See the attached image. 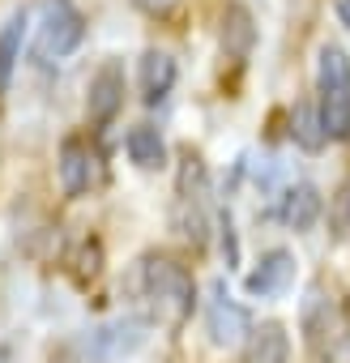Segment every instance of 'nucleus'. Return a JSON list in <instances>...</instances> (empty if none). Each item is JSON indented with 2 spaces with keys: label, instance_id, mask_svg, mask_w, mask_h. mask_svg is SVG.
Here are the masks:
<instances>
[{
  "label": "nucleus",
  "instance_id": "nucleus-4",
  "mask_svg": "<svg viewBox=\"0 0 350 363\" xmlns=\"http://www.w3.org/2000/svg\"><path fill=\"white\" fill-rule=\"evenodd\" d=\"M86 39V18L77 13L73 0H43V18H39V56H69Z\"/></svg>",
  "mask_w": 350,
  "mask_h": 363
},
{
  "label": "nucleus",
  "instance_id": "nucleus-6",
  "mask_svg": "<svg viewBox=\"0 0 350 363\" xmlns=\"http://www.w3.org/2000/svg\"><path fill=\"white\" fill-rule=\"evenodd\" d=\"M98 171H103V154L86 137H69L60 145V189H64V197H86L98 184Z\"/></svg>",
  "mask_w": 350,
  "mask_h": 363
},
{
  "label": "nucleus",
  "instance_id": "nucleus-17",
  "mask_svg": "<svg viewBox=\"0 0 350 363\" xmlns=\"http://www.w3.org/2000/svg\"><path fill=\"white\" fill-rule=\"evenodd\" d=\"M316 90H350V60H346L341 48H320Z\"/></svg>",
  "mask_w": 350,
  "mask_h": 363
},
{
  "label": "nucleus",
  "instance_id": "nucleus-16",
  "mask_svg": "<svg viewBox=\"0 0 350 363\" xmlns=\"http://www.w3.org/2000/svg\"><path fill=\"white\" fill-rule=\"evenodd\" d=\"M290 137H295L299 150H320V145L329 141L316 103H295V111H290Z\"/></svg>",
  "mask_w": 350,
  "mask_h": 363
},
{
  "label": "nucleus",
  "instance_id": "nucleus-1",
  "mask_svg": "<svg viewBox=\"0 0 350 363\" xmlns=\"http://www.w3.org/2000/svg\"><path fill=\"white\" fill-rule=\"evenodd\" d=\"M137 291L145 295L149 312L162 320V325H184L197 308V282L193 274L180 265V261H171V257H141L137 261Z\"/></svg>",
  "mask_w": 350,
  "mask_h": 363
},
{
  "label": "nucleus",
  "instance_id": "nucleus-11",
  "mask_svg": "<svg viewBox=\"0 0 350 363\" xmlns=\"http://www.w3.org/2000/svg\"><path fill=\"white\" fill-rule=\"evenodd\" d=\"M175 77H180V69H175V60L166 52H145L141 65H137V86H141V99L145 103H162L171 94Z\"/></svg>",
  "mask_w": 350,
  "mask_h": 363
},
{
  "label": "nucleus",
  "instance_id": "nucleus-9",
  "mask_svg": "<svg viewBox=\"0 0 350 363\" xmlns=\"http://www.w3.org/2000/svg\"><path fill=\"white\" fill-rule=\"evenodd\" d=\"M239 363H290V333L278 320L252 325V333L244 337V359Z\"/></svg>",
  "mask_w": 350,
  "mask_h": 363
},
{
  "label": "nucleus",
  "instance_id": "nucleus-15",
  "mask_svg": "<svg viewBox=\"0 0 350 363\" xmlns=\"http://www.w3.org/2000/svg\"><path fill=\"white\" fill-rule=\"evenodd\" d=\"M252 43H256L252 13H248L244 5H227V13H222V48H227L231 56H248Z\"/></svg>",
  "mask_w": 350,
  "mask_h": 363
},
{
  "label": "nucleus",
  "instance_id": "nucleus-2",
  "mask_svg": "<svg viewBox=\"0 0 350 363\" xmlns=\"http://www.w3.org/2000/svg\"><path fill=\"white\" fill-rule=\"evenodd\" d=\"M303 342L320 363H350V308L320 286L303 299Z\"/></svg>",
  "mask_w": 350,
  "mask_h": 363
},
{
  "label": "nucleus",
  "instance_id": "nucleus-8",
  "mask_svg": "<svg viewBox=\"0 0 350 363\" xmlns=\"http://www.w3.org/2000/svg\"><path fill=\"white\" fill-rule=\"evenodd\" d=\"M290 282H295V257H290L286 248H269V252L256 261V269L244 278L248 295H256V299H273V295H282Z\"/></svg>",
  "mask_w": 350,
  "mask_h": 363
},
{
  "label": "nucleus",
  "instance_id": "nucleus-14",
  "mask_svg": "<svg viewBox=\"0 0 350 363\" xmlns=\"http://www.w3.org/2000/svg\"><path fill=\"white\" fill-rule=\"evenodd\" d=\"M22 39H26V13H13L5 26H0V94L9 90L13 69L22 60Z\"/></svg>",
  "mask_w": 350,
  "mask_h": 363
},
{
  "label": "nucleus",
  "instance_id": "nucleus-5",
  "mask_svg": "<svg viewBox=\"0 0 350 363\" xmlns=\"http://www.w3.org/2000/svg\"><path fill=\"white\" fill-rule=\"evenodd\" d=\"M205 333L214 346H239L248 333H252V316L239 299H231L227 282H214L210 286V299H205Z\"/></svg>",
  "mask_w": 350,
  "mask_h": 363
},
{
  "label": "nucleus",
  "instance_id": "nucleus-12",
  "mask_svg": "<svg viewBox=\"0 0 350 363\" xmlns=\"http://www.w3.org/2000/svg\"><path fill=\"white\" fill-rule=\"evenodd\" d=\"M124 150H128V158H132L141 171H158V167H166V141H162V133H158L154 124H137V128H128Z\"/></svg>",
  "mask_w": 350,
  "mask_h": 363
},
{
  "label": "nucleus",
  "instance_id": "nucleus-3",
  "mask_svg": "<svg viewBox=\"0 0 350 363\" xmlns=\"http://www.w3.org/2000/svg\"><path fill=\"white\" fill-rule=\"evenodd\" d=\"M145 333H149V325L141 316H115V320L94 325L81 337V354L90 363H115V359H128L132 350H141Z\"/></svg>",
  "mask_w": 350,
  "mask_h": 363
},
{
  "label": "nucleus",
  "instance_id": "nucleus-19",
  "mask_svg": "<svg viewBox=\"0 0 350 363\" xmlns=\"http://www.w3.org/2000/svg\"><path fill=\"white\" fill-rule=\"evenodd\" d=\"M137 5H141L145 13H154V18H166L175 5H180V0H137Z\"/></svg>",
  "mask_w": 350,
  "mask_h": 363
},
{
  "label": "nucleus",
  "instance_id": "nucleus-13",
  "mask_svg": "<svg viewBox=\"0 0 350 363\" xmlns=\"http://www.w3.org/2000/svg\"><path fill=\"white\" fill-rule=\"evenodd\" d=\"M329 141H350V90H320L316 99Z\"/></svg>",
  "mask_w": 350,
  "mask_h": 363
},
{
  "label": "nucleus",
  "instance_id": "nucleus-18",
  "mask_svg": "<svg viewBox=\"0 0 350 363\" xmlns=\"http://www.w3.org/2000/svg\"><path fill=\"white\" fill-rule=\"evenodd\" d=\"M329 231L341 240V235H350V179L329 197Z\"/></svg>",
  "mask_w": 350,
  "mask_h": 363
},
{
  "label": "nucleus",
  "instance_id": "nucleus-10",
  "mask_svg": "<svg viewBox=\"0 0 350 363\" xmlns=\"http://www.w3.org/2000/svg\"><path fill=\"white\" fill-rule=\"evenodd\" d=\"M320 210H324V201H320V193L312 184H290L282 193V201H278V218L290 231H312L316 218H320Z\"/></svg>",
  "mask_w": 350,
  "mask_h": 363
},
{
  "label": "nucleus",
  "instance_id": "nucleus-20",
  "mask_svg": "<svg viewBox=\"0 0 350 363\" xmlns=\"http://www.w3.org/2000/svg\"><path fill=\"white\" fill-rule=\"evenodd\" d=\"M337 22L350 30V0H337Z\"/></svg>",
  "mask_w": 350,
  "mask_h": 363
},
{
  "label": "nucleus",
  "instance_id": "nucleus-7",
  "mask_svg": "<svg viewBox=\"0 0 350 363\" xmlns=\"http://www.w3.org/2000/svg\"><path fill=\"white\" fill-rule=\"evenodd\" d=\"M120 107H124V69L111 60L86 86V116H90V124L103 128V124H111L120 116Z\"/></svg>",
  "mask_w": 350,
  "mask_h": 363
}]
</instances>
